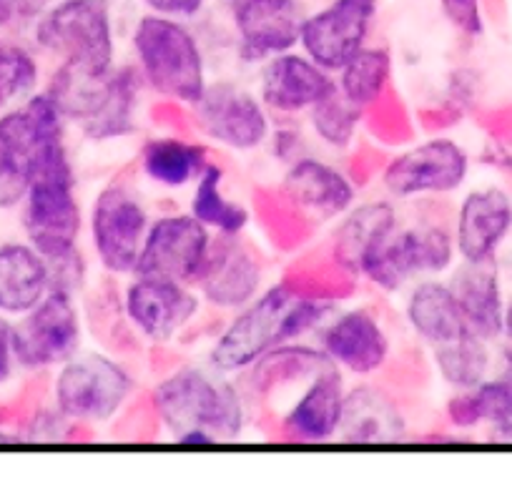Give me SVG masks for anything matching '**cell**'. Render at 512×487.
I'll use <instances>...</instances> for the list:
<instances>
[{
  "mask_svg": "<svg viewBox=\"0 0 512 487\" xmlns=\"http://www.w3.org/2000/svg\"><path fill=\"white\" fill-rule=\"evenodd\" d=\"M151 417L184 447L239 442L254 422V410L239 377L214 370L209 362H186L156 380L149 392Z\"/></svg>",
  "mask_w": 512,
  "mask_h": 487,
  "instance_id": "1",
  "label": "cell"
},
{
  "mask_svg": "<svg viewBox=\"0 0 512 487\" xmlns=\"http://www.w3.org/2000/svg\"><path fill=\"white\" fill-rule=\"evenodd\" d=\"M131 63L159 103L189 108L209 86V56L201 36L181 18L144 11L131 28Z\"/></svg>",
  "mask_w": 512,
  "mask_h": 487,
  "instance_id": "2",
  "label": "cell"
},
{
  "mask_svg": "<svg viewBox=\"0 0 512 487\" xmlns=\"http://www.w3.org/2000/svg\"><path fill=\"white\" fill-rule=\"evenodd\" d=\"M18 219L23 236L48 259V264L81 252L86 209L78 196L71 146H58L43 159L18 206Z\"/></svg>",
  "mask_w": 512,
  "mask_h": 487,
  "instance_id": "3",
  "label": "cell"
},
{
  "mask_svg": "<svg viewBox=\"0 0 512 487\" xmlns=\"http://www.w3.org/2000/svg\"><path fill=\"white\" fill-rule=\"evenodd\" d=\"M28 36L53 66L103 76L121 63L113 0H53L28 26Z\"/></svg>",
  "mask_w": 512,
  "mask_h": 487,
  "instance_id": "4",
  "label": "cell"
},
{
  "mask_svg": "<svg viewBox=\"0 0 512 487\" xmlns=\"http://www.w3.org/2000/svg\"><path fill=\"white\" fill-rule=\"evenodd\" d=\"M139 380L118 354L83 347L51 372V405L81 430L116 422L134 402Z\"/></svg>",
  "mask_w": 512,
  "mask_h": 487,
  "instance_id": "5",
  "label": "cell"
},
{
  "mask_svg": "<svg viewBox=\"0 0 512 487\" xmlns=\"http://www.w3.org/2000/svg\"><path fill=\"white\" fill-rule=\"evenodd\" d=\"M455 264V236L447 221H402L387 239L364 254L357 267V282L387 297H400L420 279L447 277Z\"/></svg>",
  "mask_w": 512,
  "mask_h": 487,
  "instance_id": "6",
  "label": "cell"
},
{
  "mask_svg": "<svg viewBox=\"0 0 512 487\" xmlns=\"http://www.w3.org/2000/svg\"><path fill=\"white\" fill-rule=\"evenodd\" d=\"M71 124L46 91L0 113V211H18L38 166L68 144Z\"/></svg>",
  "mask_w": 512,
  "mask_h": 487,
  "instance_id": "7",
  "label": "cell"
},
{
  "mask_svg": "<svg viewBox=\"0 0 512 487\" xmlns=\"http://www.w3.org/2000/svg\"><path fill=\"white\" fill-rule=\"evenodd\" d=\"M154 211L131 179H111L86 209L88 254L111 282L134 277Z\"/></svg>",
  "mask_w": 512,
  "mask_h": 487,
  "instance_id": "8",
  "label": "cell"
},
{
  "mask_svg": "<svg viewBox=\"0 0 512 487\" xmlns=\"http://www.w3.org/2000/svg\"><path fill=\"white\" fill-rule=\"evenodd\" d=\"M470 169V151L460 141L432 134L387 156L377 169V181L382 194L397 204H427L460 194Z\"/></svg>",
  "mask_w": 512,
  "mask_h": 487,
  "instance_id": "9",
  "label": "cell"
},
{
  "mask_svg": "<svg viewBox=\"0 0 512 487\" xmlns=\"http://www.w3.org/2000/svg\"><path fill=\"white\" fill-rule=\"evenodd\" d=\"M294 297L297 289L289 284L287 277L269 282L259 297L224 317L206 349V362L224 375L241 377L269 349L289 344L287 317Z\"/></svg>",
  "mask_w": 512,
  "mask_h": 487,
  "instance_id": "10",
  "label": "cell"
},
{
  "mask_svg": "<svg viewBox=\"0 0 512 487\" xmlns=\"http://www.w3.org/2000/svg\"><path fill=\"white\" fill-rule=\"evenodd\" d=\"M186 121L196 139L236 156L264 151L274 129L259 93L234 78H211L199 101L186 108Z\"/></svg>",
  "mask_w": 512,
  "mask_h": 487,
  "instance_id": "11",
  "label": "cell"
},
{
  "mask_svg": "<svg viewBox=\"0 0 512 487\" xmlns=\"http://www.w3.org/2000/svg\"><path fill=\"white\" fill-rule=\"evenodd\" d=\"M349 377L339 367L327 364L314 375L294 382L292 387L272 392L254 405L274 420V430L282 440L297 445H324L339 435L347 402Z\"/></svg>",
  "mask_w": 512,
  "mask_h": 487,
  "instance_id": "12",
  "label": "cell"
},
{
  "mask_svg": "<svg viewBox=\"0 0 512 487\" xmlns=\"http://www.w3.org/2000/svg\"><path fill=\"white\" fill-rule=\"evenodd\" d=\"M86 347V312L81 297L51 289L31 312L13 319V354L18 372L51 375Z\"/></svg>",
  "mask_w": 512,
  "mask_h": 487,
  "instance_id": "13",
  "label": "cell"
},
{
  "mask_svg": "<svg viewBox=\"0 0 512 487\" xmlns=\"http://www.w3.org/2000/svg\"><path fill=\"white\" fill-rule=\"evenodd\" d=\"M118 312L136 342L169 347L199 322L204 302L191 284L134 274L123 279Z\"/></svg>",
  "mask_w": 512,
  "mask_h": 487,
  "instance_id": "14",
  "label": "cell"
},
{
  "mask_svg": "<svg viewBox=\"0 0 512 487\" xmlns=\"http://www.w3.org/2000/svg\"><path fill=\"white\" fill-rule=\"evenodd\" d=\"M277 199L312 226L334 224L362 199V184L352 171L314 149L284 166Z\"/></svg>",
  "mask_w": 512,
  "mask_h": 487,
  "instance_id": "15",
  "label": "cell"
},
{
  "mask_svg": "<svg viewBox=\"0 0 512 487\" xmlns=\"http://www.w3.org/2000/svg\"><path fill=\"white\" fill-rule=\"evenodd\" d=\"M312 339L349 382H372L387 370L395 354L384 319L364 304L334 309Z\"/></svg>",
  "mask_w": 512,
  "mask_h": 487,
  "instance_id": "16",
  "label": "cell"
},
{
  "mask_svg": "<svg viewBox=\"0 0 512 487\" xmlns=\"http://www.w3.org/2000/svg\"><path fill=\"white\" fill-rule=\"evenodd\" d=\"M221 8L229 23L234 61L254 68L299 48V33L309 13L304 0H221Z\"/></svg>",
  "mask_w": 512,
  "mask_h": 487,
  "instance_id": "17",
  "label": "cell"
},
{
  "mask_svg": "<svg viewBox=\"0 0 512 487\" xmlns=\"http://www.w3.org/2000/svg\"><path fill=\"white\" fill-rule=\"evenodd\" d=\"M214 234L186 211L154 214L134 274L176 279L194 287L209 262Z\"/></svg>",
  "mask_w": 512,
  "mask_h": 487,
  "instance_id": "18",
  "label": "cell"
},
{
  "mask_svg": "<svg viewBox=\"0 0 512 487\" xmlns=\"http://www.w3.org/2000/svg\"><path fill=\"white\" fill-rule=\"evenodd\" d=\"M267 264L249 234L214 236L209 262L196 279L204 307L229 317L267 289Z\"/></svg>",
  "mask_w": 512,
  "mask_h": 487,
  "instance_id": "19",
  "label": "cell"
},
{
  "mask_svg": "<svg viewBox=\"0 0 512 487\" xmlns=\"http://www.w3.org/2000/svg\"><path fill=\"white\" fill-rule=\"evenodd\" d=\"M254 91L274 121H304L319 101L337 91V78L294 48L256 66Z\"/></svg>",
  "mask_w": 512,
  "mask_h": 487,
  "instance_id": "20",
  "label": "cell"
},
{
  "mask_svg": "<svg viewBox=\"0 0 512 487\" xmlns=\"http://www.w3.org/2000/svg\"><path fill=\"white\" fill-rule=\"evenodd\" d=\"M377 11V0H329L304 18L299 51L329 73H337L354 53L372 43Z\"/></svg>",
  "mask_w": 512,
  "mask_h": 487,
  "instance_id": "21",
  "label": "cell"
},
{
  "mask_svg": "<svg viewBox=\"0 0 512 487\" xmlns=\"http://www.w3.org/2000/svg\"><path fill=\"white\" fill-rule=\"evenodd\" d=\"M457 262H497L512 234V196L502 186H477L462 194L452 214Z\"/></svg>",
  "mask_w": 512,
  "mask_h": 487,
  "instance_id": "22",
  "label": "cell"
},
{
  "mask_svg": "<svg viewBox=\"0 0 512 487\" xmlns=\"http://www.w3.org/2000/svg\"><path fill=\"white\" fill-rule=\"evenodd\" d=\"M400 224V204L390 196L359 199L342 219L334 221V231L329 236V259L349 277L357 279V267L364 254L372 252Z\"/></svg>",
  "mask_w": 512,
  "mask_h": 487,
  "instance_id": "23",
  "label": "cell"
},
{
  "mask_svg": "<svg viewBox=\"0 0 512 487\" xmlns=\"http://www.w3.org/2000/svg\"><path fill=\"white\" fill-rule=\"evenodd\" d=\"M211 146L186 136L184 131L146 136L136 154V169L141 179L164 191H184L194 186L201 171L209 166Z\"/></svg>",
  "mask_w": 512,
  "mask_h": 487,
  "instance_id": "24",
  "label": "cell"
},
{
  "mask_svg": "<svg viewBox=\"0 0 512 487\" xmlns=\"http://www.w3.org/2000/svg\"><path fill=\"white\" fill-rule=\"evenodd\" d=\"M400 297L402 322L427 349H435L470 332L447 277L420 279L410 284Z\"/></svg>",
  "mask_w": 512,
  "mask_h": 487,
  "instance_id": "25",
  "label": "cell"
},
{
  "mask_svg": "<svg viewBox=\"0 0 512 487\" xmlns=\"http://www.w3.org/2000/svg\"><path fill=\"white\" fill-rule=\"evenodd\" d=\"M447 282L455 292L467 329L492 344L500 342L507 299L502 294L497 262H457L447 274Z\"/></svg>",
  "mask_w": 512,
  "mask_h": 487,
  "instance_id": "26",
  "label": "cell"
},
{
  "mask_svg": "<svg viewBox=\"0 0 512 487\" xmlns=\"http://www.w3.org/2000/svg\"><path fill=\"white\" fill-rule=\"evenodd\" d=\"M51 289V264L26 236L0 241V314L23 317Z\"/></svg>",
  "mask_w": 512,
  "mask_h": 487,
  "instance_id": "27",
  "label": "cell"
},
{
  "mask_svg": "<svg viewBox=\"0 0 512 487\" xmlns=\"http://www.w3.org/2000/svg\"><path fill=\"white\" fill-rule=\"evenodd\" d=\"M405 435V412L390 392L369 385V380L349 385L337 440L352 445H382V442H400Z\"/></svg>",
  "mask_w": 512,
  "mask_h": 487,
  "instance_id": "28",
  "label": "cell"
},
{
  "mask_svg": "<svg viewBox=\"0 0 512 487\" xmlns=\"http://www.w3.org/2000/svg\"><path fill=\"white\" fill-rule=\"evenodd\" d=\"M189 211L214 236L249 234L251 224H254V211L244 201L229 196L224 166L214 159L191 186Z\"/></svg>",
  "mask_w": 512,
  "mask_h": 487,
  "instance_id": "29",
  "label": "cell"
},
{
  "mask_svg": "<svg viewBox=\"0 0 512 487\" xmlns=\"http://www.w3.org/2000/svg\"><path fill=\"white\" fill-rule=\"evenodd\" d=\"M367 126V111L354 106L339 91L329 93L304 116V129L322 154L347 156L359 149Z\"/></svg>",
  "mask_w": 512,
  "mask_h": 487,
  "instance_id": "30",
  "label": "cell"
},
{
  "mask_svg": "<svg viewBox=\"0 0 512 487\" xmlns=\"http://www.w3.org/2000/svg\"><path fill=\"white\" fill-rule=\"evenodd\" d=\"M337 91L347 101L362 111H372L392 93L395 78V56L387 46L367 43L359 53H354L337 73Z\"/></svg>",
  "mask_w": 512,
  "mask_h": 487,
  "instance_id": "31",
  "label": "cell"
},
{
  "mask_svg": "<svg viewBox=\"0 0 512 487\" xmlns=\"http://www.w3.org/2000/svg\"><path fill=\"white\" fill-rule=\"evenodd\" d=\"M432 370L452 392L475 390L492 375V342L467 332L452 342L430 349Z\"/></svg>",
  "mask_w": 512,
  "mask_h": 487,
  "instance_id": "32",
  "label": "cell"
},
{
  "mask_svg": "<svg viewBox=\"0 0 512 487\" xmlns=\"http://www.w3.org/2000/svg\"><path fill=\"white\" fill-rule=\"evenodd\" d=\"M43 83L41 53L31 43L0 33V113L31 98Z\"/></svg>",
  "mask_w": 512,
  "mask_h": 487,
  "instance_id": "33",
  "label": "cell"
},
{
  "mask_svg": "<svg viewBox=\"0 0 512 487\" xmlns=\"http://www.w3.org/2000/svg\"><path fill=\"white\" fill-rule=\"evenodd\" d=\"M314 149L317 146L312 144L302 121H274V129L269 134L267 146H264L269 159L282 166V169Z\"/></svg>",
  "mask_w": 512,
  "mask_h": 487,
  "instance_id": "34",
  "label": "cell"
},
{
  "mask_svg": "<svg viewBox=\"0 0 512 487\" xmlns=\"http://www.w3.org/2000/svg\"><path fill=\"white\" fill-rule=\"evenodd\" d=\"M440 8L450 26L467 38H480L485 33L482 0H440Z\"/></svg>",
  "mask_w": 512,
  "mask_h": 487,
  "instance_id": "35",
  "label": "cell"
},
{
  "mask_svg": "<svg viewBox=\"0 0 512 487\" xmlns=\"http://www.w3.org/2000/svg\"><path fill=\"white\" fill-rule=\"evenodd\" d=\"M141 6L149 13H159V16L181 18V21H196L201 13L206 11L211 0H139Z\"/></svg>",
  "mask_w": 512,
  "mask_h": 487,
  "instance_id": "36",
  "label": "cell"
},
{
  "mask_svg": "<svg viewBox=\"0 0 512 487\" xmlns=\"http://www.w3.org/2000/svg\"><path fill=\"white\" fill-rule=\"evenodd\" d=\"M18 372L13 354V319L0 314V387L11 385Z\"/></svg>",
  "mask_w": 512,
  "mask_h": 487,
  "instance_id": "37",
  "label": "cell"
},
{
  "mask_svg": "<svg viewBox=\"0 0 512 487\" xmlns=\"http://www.w3.org/2000/svg\"><path fill=\"white\" fill-rule=\"evenodd\" d=\"M23 28V0H0V33Z\"/></svg>",
  "mask_w": 512,
  "mask_h": 487,
  "instance_id": "38",
  "label": "cell"
},
{
  "mask_svg": "<svg viewBox=\"0 0 512 487\" xmlns=\"http://www.w3.org/2000/svg\"><path fill=\"white\" fill-rule=\"evenodd\" d=\"M497 375L505 380V385L510 387L512 392V344H507L505 349H502V357H500V372Z\"/></svg>",
  "mask_w": 512,
  "mask_h": 487,
  "instance_id": "39",
  "label": "cell"
},
{
  "mask_svg": "<svg viewBox=\"0 0 512 487\" xmlns=\"http://www.w3.org/2000/svg\"><path fill=\"white\" fill-rule=\"evenodd\" d=\"M502 339H505L507 344H512V299H507L505 324H502Z\"/></svg>",
  "mask_w": 512,
  "mask_h": 487,
  "instance_id": "40",
  "label": "cell"
}]
</instances>
